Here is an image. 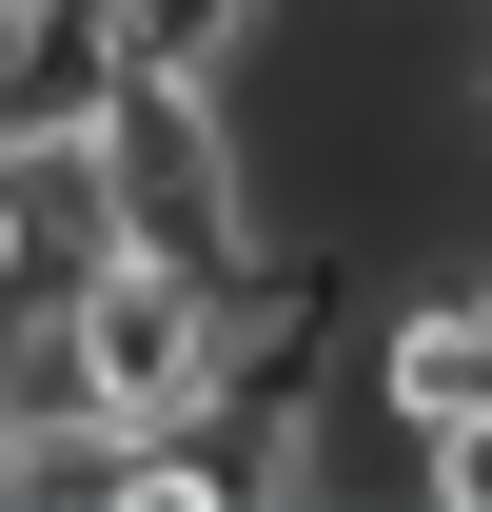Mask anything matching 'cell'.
Here are the masks:
<instances>
[{"label":"cell","instance_id":"cell-2","mask_svg":"<svg viewBox=\"0 0 492 512\" xmlns=\"http://www.w3.org/2000/svg\"><path fill=\"white\" fill-rule=\"evenodd\" d=\"M374 394H394V414H492V276H453V296H394V316H374Z\"/></svg>","mask_w":492,"mask_h":512},{"label":"cell","instance_id":"cell-1","mask_svg":"<svg viewBox=\"0 0 492 512\" xmlns=\"http://www.w3.org/2000/svg\"><path fill=\"white\" fill-rule=\"evenodd\" d=\"M60 197H79V237H138V256H178V276H276V197H256V138L217 79L178 60H119L99 79V119L60 138Z\"/></svg>","mask_w":492,"mask_h":512},{"label":"cell","instance_id":"cell-3","mask_svg":"<svg viewBox=\"0 0 492 512\" xmlns=\"http://www.w3.org/2000/svg\"><path fill=\"white\" fill-rule=\"evenodd\" d=\"M99 40L119 60H178V79H237L276 40V0H99Z\"/></svg>","mask_w":492,"mask_h":512},{"label":"cell","instance_id":"cell-4","mask_svg":"<svg viewBox=\"0 0 492 512\" xmlns=\"http://www.w3.org/2000/svg\"><path fill=\"white\" fill-rule=\"evenodd\" d=\"M473 138H492V60H473Z\"/></svg>","mask_w":492,"mask_h":512}]
</instances>
